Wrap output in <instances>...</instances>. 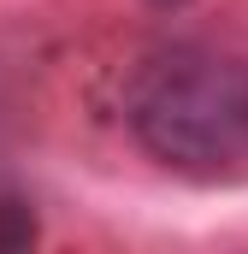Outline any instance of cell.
Returning a JSON list of instances; mask_svg holds the SVG:
<instances>
[{
	"label": "cell",
	"instance_id": "obj_1",
	"mask_svg": "<svg viewBox=\"0 0 248 254\" xmlns=\"http://www.w3.org/2000/svg\"><path fill=\"white\" fill-rule=\"evenodd\" d=\"M124 119L160 166H248V60L219 48H166L136 71Z\"/></svg>",
	"mask_w": 248,
	"mask_h": 254
}]
</instances>
